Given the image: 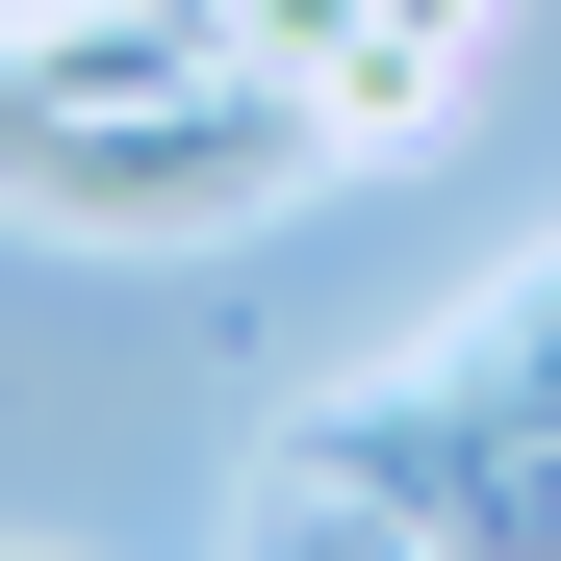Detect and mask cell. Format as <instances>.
<instances>
[{"label":"cell","instance_id":"1","mask_svg":"<svg viewBox=\"0 0 561 561\" xmlns=\"http://www.w3.org/2000/svg\"><path fill=\"white\" fill-rule=\"evenodd\" d=\"M280 179H332V128L280 103V77H179V103H103V128H0V205L26 230H103V255L255 230Z\"/></svg>","mask_w":561,"mask_h":561},{"label":"cell","instance_id":"2","mask_svg":"<svg viewBox=\"0 0 561 561\" xmlns=\"http://www.w3.org/2000/svg\"><path fill=\"white\" fill-rule=\"evenodd\" d=\"M459 26H485V0H230V77H280L332 153H383V128H434Z\"/></svg>","mask_w":561,"mask_h":561}]
</instances>
